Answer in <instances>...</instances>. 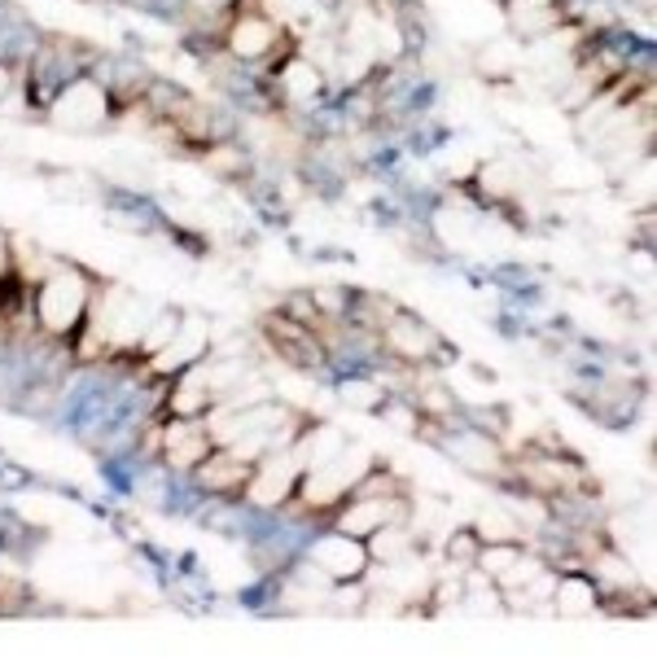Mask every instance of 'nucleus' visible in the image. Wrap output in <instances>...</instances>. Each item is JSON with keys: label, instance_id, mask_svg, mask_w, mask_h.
<instances>
[{"label": "nucleus", "instance_id": "f257e3e1", "mask_svg": "<svg viewBox=\"0 0 657 657\" xmlns=\"http://www.w3.org/2000/svg\"><path fill=\"white\" fill-rule=\"evenodd\" d=\"M88 281L71 268H57L49 277H40V290H35V316L49 333H71L88 316Z\"/></svg>", "mask_w": 657, "mask_h": 657}, {"label": "nucleus", "instance_id": "f03ea898", "mask_svg": "<svg viewBox=\"0 0 657 657\" xmlns=\"http://www.w3.org/2000/svg\"><path fill=\"white\" fill-rule=\"evenodd\" d=\"M312 561H316V574L346 583V579H359V574L368 570V548H364V539L333 530V535H325V539H316Z\"/></svg>", "mask_w": 657, "mask_h": 657}, {"label": "nucleus", "instance_id": "7ed1b4c3", "mask_svg": "<svg viewBox=\"0 0 657 657\" xmlns=\"http://www.w3.org/2000/svg\"><path fill=\"white\" fill-rule=\"evenodd\" d=\"M263 328H268V337L277 342V355H281L286 364H294V368H321L325 346H321V337L308 325H299L294 316H268Z\"/></svg>", "mask_w": 657, "mask_h": 657}, {"label": "nucleus", "instance_id": "20e7f679", "mask_svg": "<svg viewBox=\"0 0 657 657\" xmlns=\"http://www.w3.org/2000/svg\"><path fill=\"white\" fill-rule=\"evenodd\" d=\"M277 22H268L263 13H237L233 26H228V53L237 62H259L263 53L277 49Z\"/></svg>", "mask_w": 657, "mask_h": 657}, {"label": "nucleus", "instance_id": "39448f33", "mask_svg": "<svg viewBox=\"0 0 657 657\" xmlns=\"http://www.w3.org/2000/svg\"><path fill=\"white\" fill-rule=\"evenodd\" d=\"M386 521H403V504L399 495L395 499H364V495H351V508H342L337 517V530L342 535H355V539H368L377 526Z\"/></svg>", "mask_w": 657, "mask_h": 657}, {"label": "nucleus", "instance_id": "423d86ee", "mask_svg": "<svg viewBox=\"0 0 657 657\" xmlns=\"http://www.w3.org/2000/svg\"><path fill=\"white\" fill-rule=\"evenodd\" d=\"M110 115V97L97 88V84H71L62 97H57V110L53 119L57 123H71V128H84V123H101Z\"/></svg>", "mask_w": 657, "mask_h": 657}, {"label": "nucleus", "instance_id": "0eeeda50", "mask_svg": "<svg viewBox=\"0 0 657 657\" xmlns=\"http://www.w3.org/2000/svg\"><path fill=\"white\" fill-rule=\"evenodd\" d=\"M211 452H215V439H211V430L197 426L193 417H180L175 426H166V456H171V465L197 470Z\"/></svg>", "mask_w": 657, "mask_h": 657}, {"label": "nucleus", "instance_id": "6e6552de", "mask_svg": "<svg viewBox=\"0 0 657 657\" xmlns=\"http://www.w3.org/2000/svg\"><path fill=\"white\" fill-rule=\"evenodd\" d=\"M381 328H386V342H390L399 355H408V359H430V355L439 351V333L430 325H421L417 316L395 312Z\"/></svg>", "mask_w": 657, "mask_h": 657}, {"label": "nucleus", "instance_id": "1a4fd4ad", "mask_svg": "<svg viewBox=\"0 0 657 657\" xmlns=\"http://www.w3.org/2000/svg\"><path fill=\"white\" fill-rule=\"evenodd\" d=\"M250 474H255V465L250 461H241L237 452H211L202 465H197V478L211 487V492H246V483H250Z\"/></svg>", "mask_w": 657, "mask_h": 657}, {"label": "nucleus", "instance_id": "9d476101", "mask_svg": "<svg viewBox=\"0 0 657 657\" xmlns=\"http://www.w3.org/2000/svg\"><path fill=\"white\" fill-rule=\"evenodd\" d=\"M294 492V465L281 461V456H268V461H255V474L246 483V495L255 504H281L286 495Z\"/></svg>", "mask_w": 657, "mask_h": 657}, {"label": "nucleus", "instance_id": "9b49d317", "mask_svg": "<svg viewBox=\"0 0 657 657\" xmlns=\"http://www.w3.org/2000/svg\"><path fill=\"white\" fill-rule=\"evenodd\" d=\"M452 452H456V465H465L470 474H483V478H492L504 470V456H499V448H495L492 439H483V434H461L456 443H452Z\"/></svg>", "mask_w": 657, "mask_h": 657}, {"label": "nucleus", "instance_id": "f8f14e48", "mask_svg": "<svg viewBox=\"0 0 657 657\" xmlns=\"http://www.w3.org/2000/svg\"><path fill=\"white\" fill-rule=\"evenodd\" d=\"M552 596H557V610H561V614H592V610H596V583L583 579V574L561 579V583L552 588Z\"/></svg>", "mask_w": 657, "mask_h": 657}, {"label": "nucleus", "instance_id": "ddd939ff", "mask_svg": "<svg viewBox=\"0 0 657 657\" xmlns=\"http://www.w3.org/2000/svg\"><path fill=\"white\" fill-rule=\"evenodd\" d=\"M474 535H478L483 543H521V521H517L513 513H504V508H487V513L478 517Z\"/></svg>", "mask_w": 657, "mask_h": 657}, {"label": "nucleus", "instance_id": "4468645a", "mask_svg": "<svg viewBox=\"0 0 657 657\" xmlns=\"http://www.w3.org/2000/svg\"><path fill=\"white\" fill-rule=\"evenodd\" d=\"M281 88H286V97H290V101H303V97H316V93H321V79H316V71H312V66L294 62V66L281 75Z\"/></svg>", "mask_w": 657, "mask_h": 657}, {"label": "nucleus", "instance_id": "2eb2a0df", "mask_svg": "<svg viewBox=\"0 0 657 657\" xmlns=\"http://www.w3.org/2000/svg\"><path fill=\"white\" fill-rule=\"evenodd\" d=\"M478 552H483V539L474 535V526H461V530L448 539V557H452L461 570H470V566L478 561Z\"/></svg>", "mask_w": 657, "mask_h": 657}, {"label": "nucleus", "instance_id": "dca6fc26", "mask_svg": "<svg viewBox=\"0 0 657 657\" xmlns=\"http://www.w3.org/2000/svg\"><path fill=\"white\" fill-rule=\"evenodd\" d=\"M206 166H211V171H219V175H237V171L246 166V154L219 141V146H211V150H206Z\"/></svg>", "mask_w": 657, "mask_h": 657}, {"label": "nucleus", "instance_id": "f3484780", "mask_svg": "<svg viewBox=\"0 0 657 657\" xmlns=\"http://www.w3.org/2000/svg\"><path fill=\"white\" fill-rule=\"evenodd\" d=\"M342 399H346V403H359V408H373V403H381V390H368V386H355V390H351V386H346Z\"/></svg>", "mask_w": 657, "mask_h": 657}, {"label": "nucleus", "instance_id": "a211bd4d", "mask_svg": "<svg viewBox=\"0 0 657 657\" xmlns=\"http://www.w3.org/2000/svg\"><path fill=\"white\" fill-rule=\"evenodd\" d=\"M0 281H9V237L0 233Z\"/></svg>", "mask_w": 657, "mask_h": 657}, {"label": "nucleus", "instance_id": "6ab92c4d", "mask_svg": "<svg viewBox=\"0 0 657 657\" xmlns=\"http://www.w3.org/2000/svg\"><path fill=\"white\" fill-rule=\"evenodd\" d=\"M513 9H557V0H517Z\"/></svg>", "mask_w": 657, "mask_h": 657}, {"label": "nucleus", "instance_id": "aec40b11", "mask_svg": "<svg viewBox=\"0 0 657 657\" xmlns=\"http://www.w3.org/2000/svg\"><path fill=\"white\" fill-rule=\"evenodd\" d=\"M4 93H9V71L0 66V101H4Z\"/></svg>", "mask_w": 657, "mask_h": 657}]
</instances>
